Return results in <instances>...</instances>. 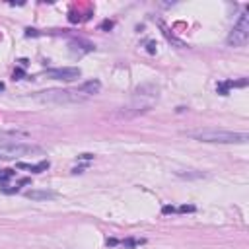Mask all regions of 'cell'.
<instances>
[{
	"label": "cell",
	"mask_w": 249,
	"mask_h": 249,
	"mask_svg": "<svg viewBox=\"0 0 249 249\" xmlns=\"http://www.w3.org/2000/svg\"><path fill=\"white\" fill-rule=\"evenodd\" d=\"M189 136L193 140L208 142V144H245L249 140L247 132H233L224 128H198V130H191Z\"/></svg>",
	"instance_id": "cell-1"
},
{
	"label": "cell",
	"mask_w": 249,
	"mask_h": 249,
	"mask_svg": "<svg viewBox=\"0 0 249 249\" xmlns=\"http://www.w3.org/2000/svg\"><path fill=\"white\" fill-rule=\"evenodd\" d=\"M23 156H45V150L35 144H23V142H6L0 144V160H19Z\"/></svg>",
	"instance_id": "cell-2"
},
{
	"label": "cell",
	"mask_w": 249,
	"mask_h": 249,
	"mask_svg": "<svg viewBox=\"0 0 249 249\" xmlns=\"http://www.w3.org/2000/svg\"><path fill=\"white\" fill-rule=\"evenodd\" d=\"M37 101L43 103H54V105H62V103H82L86 101L84 95H80L78 91H68V89H47V91H39L35 95Z\"/></svg>",
	"instance_id": "cell-3"
},
{
	"label": "cell",
	"mask_w": 249,
	"mask_h": 249,
	"mask_svg": "<svg viewBox=\"0 0 249 249\" xmlns=\"http://www.w3.org/2000/svg\"><path fill=\"white\" fill-rule=\"evenodd\" d=\"M247 41H249V14L243 12V14H239L237 21L233 23L226 43L230 47H243Z\"/></svg>",
	"instance_id": "cell-4"
},
{
	"label": "cell",
	"mask_w": 249,
	"mask_h": 249,
	"mask_svg": "<svg viewBox=\"0 0 249 249\" xmlns=\"http://www.w3.org/2000/svg\"><path fill=\"white\" fill-rule=\"evenodd\" d=\"M80 76H82V70L74 68V66H62V68H49L47 70V78L62 80V82H74Z\"/></svg>",
	"instance_id": "cell-5"
},
{
	"label": "cell",
	"mask_w": 249,
	"mask_h": 249,
	"mask_svg": "<svg viewBox=\"0 0 249 249\" xmlns=\"http://www.w3.org/2000/svg\"><path fill=\"white\" fill-rule=\"evenodd\" d=\"M25 196L31 200H53L58 195L54 191H47V189H31V191H25Z\"/></svg>",
	"instance_id": "cell-6"
},
{
	"label": "cell",
	"mask_w": 249,
	"mask_h": 249,
	"mask_svg": "<svg viewBox=\"0 0 249 249\" xmlns=\"http://www.w3.org/2000/svg\"><path fill=\"white\" fill-rule=\"evenodd\" d=\"M99 89H101V82L99 80H88V82L80 84L76 91L80 95H93V93H99Z\"/></svg>",
	"instance_id": "cell-7"
},
{
	"label": "cell",
	"mask_w": 249,
	"mask_h": 249,
	"mask_svg": "<svg viewBox=\"0 0 249 249\" xmlns=\"http://www.w3.org/2000/svg\"><path fill=\"white\" fill-rule=\"evenodd\" d=\"M70 51L72 53H78V54H86V53H91L95 51V45L89 43V41H82V39H76V41H70Z\"/></svg>",
	"instance_id": "cell-8"
},
{
	"label": "cell",
	"mask_w": 249,
	"mask_h": 249,
	"mask_svg": "<svg viewBox=\"0 0 249 249\" xmlns=\"http://www.w3.org/2000/svg\"><path fill=\"white\" fill-rule=\"evenodd\" d=\"M18 167L19 169H27L31 173H41L45 169H49V160H43L39 163H25V161H18Z\"/></svg>",
	"instance_id": "cell-9"
},
{
	"label": "cell",
	"mask_w": 249,
	"mask_h": 249,
	"mask_svg": "<svg viewBox=\"0 0 249 249\" xmlns=\"http://www.w3.org/2000/svg\"><path fill=\"white\" fill-rule=\"evenodd\" d=\"M14 175H16L14 169H0V181H8V179H12Z\"/></svg>",
	"instance_id": "cell-10"
},
{
	"label": "cell",
	"mask_w": 249,
	"mask_h": 249,
	"mask_svg": "<svg viewBox=\"0 0 249 249\" xmlns=\"http://www.w3.org/2000/svg\"><path fill=\"white\" fill-rule=\"evenodd\" d=\"M177 175L179 177H204V173H181V171Z\"/></svg>",
	"instance_id": "cell-11"
},
{
	"label": "cell",
	"mask_w": 249,
	"mask_h": 249,
	"mask_svg": "<svg viewBox=\"0 0 249 249\" xmlns=\"http://www.w3.org/2000/svg\"><path fill=\"white\" fill-rule=\"evenodd\" d=\"M21 76H23V70H16V72H14V78H16V80H19Z\"/></svg>",
	"instance_id": "cell-12"
},
{
	"label": "cell",
	"mask_w": 249,
	"mask_h": 249,
	"mask_svg": "<svg viewBox=\"0 0 249 249\" xmlns=\"http://www.w3.org/2000/svg\"><path fill=\"white\" fill-rule=\"evenodd\" d=\"M80 160H93V154H82Z\"/></svg>",
	"instance_id": "cell-13"
},
{
	"label": "cell",
	"mask_w": 249,
	"mask_h": 249,
	"mask_svg": "<svg viewBox=\"0 0 249 249\" xmlns=\"http://www.w3.org/2000/svg\"><path fill=\"white\" fill-rule=\"evenodd\" d=\"M2 89H4V84H2V82H0V91H2Z\"/></svg>",
	"instance_id": "cell-14"
}]
</instances>
